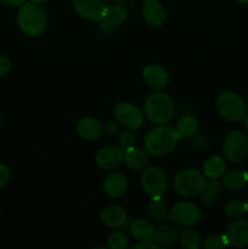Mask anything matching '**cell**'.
Listing matches in <instances>:
<instances>
[{
	"mask_svg": "<svg viewBox=\"0 0 248 249\" xmlns=\"http://www.w3.org/2000/svg\"><path fill=\"white\" fill-rule=\"evenodd\" d=\"M140 181L143 192L150 197H163L168 190V177L159 167H146Z\"/></svg>",
	"mask_w": 248,
	"mask_h": 249,
	"instance_id": "cell-6",
	"label": "cell"
},
{
	"mask_svg": "<svg viewBox=\"0 0 248 249\" xmlns=\"http://www.w3.org/2000/svg\"><path fill=\"white\" fill-rule=\"evenodd\" d=\"M124 151L116 146H105L97 151L95 163L104 170H113L123 163Z\"/></svg>",
	"mask_w": 248,
	"mask_h": 249,
	"instance_id": "cell-11",
	"label": "cell"
},
{
	"mask_svg": "<svg viewBox=\"0 0 248 249\" xmlns=\"http://www.w3.org/2000/svg\"><path fill=\"white\" fill-rule=\"evenodd\" d=\"M215 108L221 118L233 123L241 122L248 113L247 104L235 91L220 92L215 99Z\"/></svg>",
	"mask_w": 248,
	"mask_h": 249,
	"instance_id": "cell-4",
	"label": "cell"
},
{
	"mask_svg": "<svg viewBox=\"0 0 248 249\" xmlns=\"http://www.w3.org/2000/svg\"><path fill=\"white\" fill-rule=\"evenodd\" d=\"M12 61L7 56L0 55V78L5 77L11 71Z\"/></svg>",
	"mask_w": 248,
	"mask_h": 249,
	"instance_id": "cell-33",
	"label": "cell"
},
{
	"mask_svg": "<svg viewBox=\"0 0 248 249\" xmlns=\"http://www.w3.org/2000/svg\"><path fill=\"white\" fill-rule=\"evenodd\" d=\"M168 218L177 225L192 228L201 221L202 211L194 202H177V204L172 207L170 213L168 214Z\"/></svg>",
	"mask_w": 248,
	"mask_h": 249,
	"instance_id": "cell-8",
	"label": "cell"
},
{
	"mask_svg": "<svg viewBox=\"0 0 248 249\" xmlns=\"http://www.w3.org/2000/svg\"><path fill=\"white\" fill-rule=\"evenodd\" d=\"M74 11L82 18L89 21H102L107 9L106 0H72Z\"/></svg>",
	"mask_w": 248,
	"mask_h": 249,
	"instance_id": "cell-10",
	"label": "cell"
},
{
	"mask_svg": "<svg viewBox=\"0 0 248 249\" xmlns=\"http://www.w3.org/2000/svg\"><path fill=\"white\" fill-rule=\"evenodd\" d=\"M142 78L147 87L153 90H162L169 83V74L159 65H148L143 68Z\"/></svg>",
	"mask_w": 248,
	"mask_h": 249,
	"instance_id": "cell-16",
	"label": "cell"
},
{
	"mask_svg": "<svg viewBox=\"0 0 248 249\" xmlns=\"http://www.w3.org/2000/svg\"><path fill=\"white\" fill-rule=\"evenodd\" d=\"M246 203H247V209H248V201H247V202H246Z\"/></svg>",
	"mask_w": 248,
	"mask_h": 249,
	"instance_id": "cell-41",
	"label": "cell"
},
{
	"mask_svg": "<svg viewBox=\"0 0 248 249\" xmlns=\"http://www.w3.org/2000/svg\"><path fill=\"white\" fill-rule=\"evenodd\" d=\"M226 162L221 156H211L203 163V175L207 179L218 180L225 174Z\"/></svg>",
	"mask_w": 248,
	"mask_h": 249,
	"instance_id": "cell-20",
	"label": "cell"
},
{
	"mask_svg": "<svg viewBox=\"0 0 248 249\" xmlns=\"http://www.w3.org/2000/svg\"><path fill=\"white\" fill-rule=\"evenodd\" d=\"M123 162L128 169L133 172H142L148 164V155L146 150L133 146L124 151Z\"/></svg>",
	"mask_w": 248,
	"mask_h": 249,
	"instance_id": "cell-18",
	"label": "cell"
},
{
	"mask_svg": "<svg viewBox=\"0 0 248 249\" xmlns=\"http://www.w3.org/2000/svg\"><path fill=\"white\" fill-rule=\"evenodd\" d=\"M126 19H128L126 10L123 6H119V5H112V6H107L102 21L108 23L109 26H122Z\"/></svg>",
	"mask_w": 248,
	"mask_h": 249,
	"instance_id": "cell-25",
	"label": "cell"
},
{
	"mask_svg": "<svg viewBox=\"0 0 248 249\" xmlns=\"http://www.w3.org/2000/svg\"><path fill=\"white\" fill-rule=\"evenodd\" d=\"M143 21L151 27H159L164 23L167 12L159 0H145L142 5Z\"/></svg>",
	"mask_w": 248,
	"mask_h": 249,
	"instance_id": "cell-15",
	"label": "cell"
},
{
	"mask_svg": "<svg viewBox=\"0 0 248 249\" xmlns=\"http://www.w3.org/2000/svg\"><path fill=\"white\" fill-rule=\"evenodd\" d=\"M224 212H225L226 216L230 219H240L245 215L246 213H248L247 209V203L241 199H232V201H229L228 203L224 207Z\"/></svg>",
	"mask_w": 248,
	"mask_h": 249,
	"instance_id": "cell-28",
	"label": "cell"
},
{
	"mask_svg": "<svg viewBox=\"0 0 248 249\" xmlns=\"http://www.w3.org/2000/svg\"><path fill=\"white\" fill-rule=\"evenodd\" d=\"M247 175H248V170H247Z\"/></svg>",
	"mask_w": 248,
	"mask_h": 249,
	"instance_id": "cell-44",
	"label": "cell"
},
{
	"mask_svg": "<svg viewBox=\"0 0 248 249\" xmlns=\"http://www.w3.org/2000/svg\"><path fill=\"white\" fill-rule=\"evenodd\" d=\"M114 118L126 130H138L143 124V113L131 102H119L114 107Z\"/></svg>",
	"mask_w": 248,
	"mask_h": 249,
	"instance_id": "cell-9",
	"label": "cell"
},
{
	"mask_svg": "<svg viewBox=\"0 0 248 249\" xmlns=\"http://www.w3.org/2000/svg\"><path fill=\"white\" fill-rule=\"evenodd\" d=\"M229 246L225 233H212L204 240L203 247L206 249H221Z\"/></svg>",
	"mask_w": 248,
	"mask_h": 249,
	"instance_id": "cell-29",
	"label": "cell"
},
{
	"mask_svg": "<svg viewBox=\"0 0 248 249\" xmlns=\"http://www.w3.org/2000/svg\"><path fill=\"white\" fill-rule=\"evenodd\" d=\"M207 178L195 168H184L179 170L173 180V186L177 194L184 197L197 196L206 187Z\"/></svg>",
	"mask_w": 248,
	"mask_h": 249,
	"instance_id": "cell-5",
	"label": "cell"
},
{
	"mask_svg": "<svg viewBox=\"0 0 248 249\" xmlns=\"http://www.w3.org/2000/svg\"><path fill=\"white\" fill-rule=\"evenodd\" d=\"M10 177H11L10 168L5 163L0 162V190L6 186L7 182L10 181Z\"/></svg>",
	"mask_w": 248,
	"mask_h": 249,
	"instance_id": "cell-32",
	"label": "cell"
},
{
	"mask_svg": "<svg viewBox=\"0 0 248 249\" xmlns=\"http://www.w3.org/2000/svg\"><path fill=\"white\" fill-rule=\"evenodd\" d=\"M75 131L85 141L99 140L104 134V125L97 118L92 116H85L75 124Z\"/></svg>",
	"mask_w": 248,
	"mask_h": 249,
	"instance_id": "cell-13",
	"label": "cell"
},
{
	"mask_svg": "<svg viewBox=\"0 0 248 249\" xmlns=\"http://www.w3.org/2000/svg\"><path fill=\"white\" fill-rule=\"evenodd\" d=\"M198 121L194 116H185L175 125V131L179 139L194 138L198 131Z\"/></svg>",
	"mask_w": 248,
	"mask_h": 249,
	"instance_id": "cell-22",
	"label": "cell"
},
{
	"mask_svg": "<svg viewBox=\"0 0 248 249\" xmlns=\"http://www.w3.org/2000/svg\"><path fill=\"white\" fill-rule=\"evenodd\" d=\"M26 1L27 0H0V2L7 7H19Z\"/></svg>",
	"mask_w": 248,
	"mask_h": 249,
	"instance_id": "cell-36",
	"label": "cell"
},
{
	"mask_svg": "<svg viewBox=\"0 0 248 249\" xmlns=\"http://www.w3.org/2000/svg\"><path fill=\"white\" fill-rule=\"evenodd\" d=\"M220 192L221 185L216 180L209 179V181H207L206 187L199 194V201L207 206H211V204L215 203L216 199L220 196Z\"/></svg>",
	"mask_w": 248,
	"mask_h": 249,
	"instance_id": "cell-26",
	"label": "cell"
},
{
	"mask_svg": "<svg viewBox=\"0 0 248 249\" xmlns=\"http://www.w3.org/2000/svg\"><path fill=\"white\" fill-rule=\"evenodd\" d=\"M118 131V125H117L114 122L109 121L105 124L104 126V133L107 134V135H114V134Z\"/></svg>",
	"mask_w": 248,
	"mask_h": 249,
	"instance_id": "cell-35",
	"label": "cell"
},
{
	"mask_svg": "<svg viewBox=\"0 0 248 249\" xmlns=\"http://www.w3.org/2000/svg\"><path fill=\"white\" fill-rule=\"evenodd\" d=\"M1 124H2V117H1V113H0V128H1Z\"/></svg>",
	"mask_w": 248,
	"mask_h": 249,
	"instance_id": "cell-40",
	"label": "cell"
},
{
	"mask_svg": "<svg viewBox=\"0 0 248 249\" xmlns=\"http://www.w3.org/2000/svg\"><path fill=\"white\" fill-rule=\"evenodd\" d=\"M156 226L152 221L146 220V219H136L130 224L129 232L135 240L138 241H147L152 240V236L155 233Z\"/></svg>",
	"mask_w": 248,
	"mask_h": 249,
	"instance_id": "cell-21",
	"label": "cell"
},
{
	"mask_svg": "<svg viewBox=\"0 0 248 249\" xmlns=\"http://www.w3.org/2000/svg\"><path fill=\"white\" fill-rule=\"evenodd\" d=\"M17 26L26 36L35 38L48 28V15L40 4L26 1L17 10Z\"/></svg>",
	"mask_w": 248,
	"mask_h": 249,
	"instance_id": "cell-1",
	"label": "cell"
},
{
	"mask_svg": "<svg viewBox=\"0 0 248 249\" xmlns=\"http://www.w3.org/2000/svg\"><path fill=\"white\" fill-rule=\"evenodd\" d=\"M31 1L36 2V4H43V2H46L48 0H31Z\"/></svg>",
	"mask_w": 248,
	"mask_h": 249,
	"instance_id": "cell-38",
	"label": "cell"
},
{
	"mask_svg": "<svg viewBox=\"0 0 248 249\" xmlns=\"http://www.w3.org/2000/svg\"><path fill=\"white\" fill-rule=\"evenodd\" d=\"M240 4H243V5H248V0H237Z\"/></svg>",
	"mask_w": 248,
	"mask_h": 249,
	"instance_id": "cell-39",
	"label": "cell"
},
{
	"mask_svg": "<svg viewBox=\"0 0 248 249\" xmlns=\"http://www.w3.org/2000/svg\"><path fill=\"white\" fill-rule=\"evenodd\" d=\"M143 111L151 123L165 125L174 118L175 105L169 94L157 90L146 97Z\"/></svg>",
	"mask_w": 248,
	"mask_h": 249,
	"instance_id": "cell-3",
	"label": "cell"
},
{
	"mask_svg": "<svg viewBox=\"0 0 248 249\" xmlns=\"http://www.w3.org/2000/svg\"><path fill=\"white\" fill-rule=\"evenodd\" d=\"M135 142L136 138L135 135H134L133 130H125L118 135V145L123 151L135 146Z\"/></svg>",
	"mask_w": 248,
	"mask_h": 249,
	"instance_id": "cell-31",
	"label": "cell"
},
{
	"mask_svg": "<svg viewBox=\"0 0 248 249\" xmlns=\"http://www.w3.org/2000/svg\"><path fill=\"white\" fill-rule=\"evenodd\" d=\"M248 184L247 172L242 169H232L223 175V186L228 191L235 192L242 190Z\"/></svg>",
	"mask_w": 248,
	"mask_h": 249,
	"instance_id": "cell-19",
	"label": "cell"
},
{
	"mask_svg": "<svg viewBox=\"0 0 248 249\" xmlns=\"http://www.w3.org/2000/svg\"><path fill=\"white\" fill-rule=\"evenodd\" d=\"M128 245V237L125 233L121 232V231H114L107 238V246L111 249H125Z\"/></svg>",
	"mask_w": 248,
	"mask_h": 249,
	"instance_id": "cell-30",
	"label": "cell"
},
{
	"mask_svg": "<svg viewBox=\"0 0 248 249\" xmlns=\"http://www.w3.org/2000/svg\"><path fill=\"white\" fill-rule=\"evenodd\" d=\"M247 107H248V97H247Z\"/></svg>",
	"mask_w": 248,
	"mask_h": 249,
	"instance_id": "cell-42",
	"label": "cell"
},
{
	"mask_svg": "<svg viewBox=\"0 0 248 249\" xmlns=\"http://www.w3.org/2000/svg\"><path fill=\"white\" fill-rule=\"evenodd\" d=\"M224 157L231 163L243 162L248 156V138L240 130H232L226 135L223 142Z\"/></svg>",
	"mask_w": 248,
	"mask_h": 249,
	"instance_id": "cell-7",
	"label": "cell"
},
{
	"mask_svg": "<svg viewBox=\"0 0 248 249\" xmlns=\"http://www.w3.org/2000/svg\"><path fill=\"white\" fill-rule=\"evenodd\" d=\"M229 246L235 248H243L248 246V220L235 219L225 231Z\"/></svg>",
	"mask_w": 248,
	"mask_h": 249,
	"instance_id": "cell-12",
	"label": "cell"
},
{
	"mask_svg": "<svg viewBox=\"0 0 248 249\" xmlns=\"http://www.w3.org/2000/svg\"><path fill=\"white\" fill-rule=\"evenodd\" d=\"M180 245L186 249H198L201 246L202 238L198 231L191 228H187L179 236Z\"/></svg>",
	"mask_w": 248,
	"mask_h": 249,
	"instance_id": "cell-27",
	"label": "cell"
},
{
	"mask_svg": "<svg viewBox=\"0 0 248 249\" xmlns=\"http://www.w3.org/2000/svg\"><path fill=\"white\" fill-rule=\"evenodd\" d=\"M160 248H163V246L159 245V243L155 242V241L152 240L140 241V243L133 246V249H160Z\"/></svg>",
	"mask_w": 248,
	"mask_h": 249,
	"instance_id": "cell-34",
	"label": "cell"
},
{
	"mask_svg": "<svg viewBox=\"0 0 248 249\" xmlns=\"http://www.w3.org/2000/svg\"><path fill=\"white\" fill-rule=\"evenodd\" d=\"M100 220L102 224L111 229H119L124 226L128 220L126 212L121 206H108L100 212Z\"/></svg>",
	"mask_w": 248,
	"mask_h": 249,
	"instance_id": "cell-17",
	"label": "cell"
},
{
	"mask_svg": "<svg viewBox=\"0 0 248 249\" xmlns=\"http://www.w3.org/2000/svg\"><path fill=\"white\" fill-rule=\"evenodd\" d=\"M179 236V231L174 226L159 225L155 229L152 241H155V242L159 243L162 246H169L177 242Z\"/></svg>",
	"mask_w": 248,
	"mask_h": 249,
	"instance_id": "cell-23",
	"label": "cell"
},
{
	"mask_svg": "<svg viewBox=\"0 0 248 249\" xmlns=\"http://www.w3.org/2000/svg\"><path fill=\"white\" fill-rule=\"evenodd\" d=\"M0 214H1V211H0Z\"/></svg>",
	"mask_w": 248,
	"mask_h": 249,
	"instance_id": "cell-43",
	"label": "cell"
},
{
	"mask_svg": "<svg viewBox=\"0 0 248 249\" xmlns=\"http://www.w3.org/2000/svg\"><path fill=\"white\" fill-rule=\"evenodd\" d=\"M242 122H243V125H245L246 130H248V113L246 114V116H245V118L242 119Z\"/></svg>",
	"mask_w": 248,
	"mask_h": 249,
	"instance_id": "cell-37",
	"label": "cell"
},
{
	"mask_svg": "<svg viewBox=\"0 0 248 249\" xmlns=\"http://www.w3.org/2000/svg\"><path fill=\"white\" fill-rule=\"evenodd\" d=\"M148 216L155 223H160L168 216V207L162 197H151L147 206Z\"/></svg>",
	"mask_w": 248,
	"mask_h": 249,
	"instance_id": "cell-24",
	"label": "cell"
},
{
	"mask_svg": "<svg viewBox=\"0 0 248 249\" xmlns=\"http://www.w3.org/2000/svg\"><path fill=\"white\" fill-rule=\"evenodd\" d=\"M179 140L174 128L167 124L157 125L146 134L143 147L153 157H165L174 151Z\"/></svg>",
	"mask_w": 248,
	"mask_h": 249,
	"instance_id": "cell-2",
	"label": "cell"
},
{
	"mask_svg": "<svg viewBox=\"0 0 248 249\" xmlns=\"http://www.w3.org/2000/svg\"><path fill=\"white\" fill-rule=\"evenodd\" d=\"M104 191L109 198H122L128 191V180L121 172H112L105 178Z\"/></svg>",
	"mask_w": 248,
	"mask_h": 249,
	"instance_id": "cell-14",
	"label": "cell"
}]
</instances>
